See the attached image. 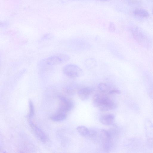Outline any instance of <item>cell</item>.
Listing matches in <instances>:
<instances>
[{
  "label": "cell",
  "instance_id": "obj_1",
  "mask_svg": "<svg viewBox=\"0 0 153 153\" xmlns=\"http://www.w3.org/2000/svg\"><path fill=\"white\" fill-rule=\"evenodd\" d=\"M92 103L95 107L102 111H107L115 109L116 105L114 102L105 95L97 94L92 99Z\"/></svg>",
  "mask_w": 153,
  "mask_h": 153
},
{
  "label": "cell",
  "instance_id": "obj_2",
  "mask_svg": "<svg viewBox=\"0 0 153 153\" xmlns=\"http://www.w3.org/2000/svg\"><path fill=\"white\" fill-rule=\"evenodd\" d=\"M63 71L65 75L71 78H79L83 73L82 69L80 67L73 64L65 66L63 68Z\"/></svg>",
  "mask_w": 153,
  "mask_h": 153
},
{
  "label": "cell",
  "instance_id": "obj_3",
  "mask_svg": "<svg viewBox=\"0 0 153 153\" xmlns=\"http://www.w3.org/2000/svg\"><path fill=\"white\" fill-rule=\"evenodd\" d=\"M70 59V56L67 54H59L47 58L44 61L47 65L52 66L64 64Z\"/></svg>",
  "mask_w": 153,
  "mask_h": 153
},
{
  "label": "cell",
  "instance_id": "obj_4",
  "mask_svg": "<svg viewBox=\"0 0 153 153\" xmlns=\"http://www.w3.org/2000/svg\"><path fill=\"white\" fill-rule=\"evenodd\" d=\"M133 35L135 40L141 45L145 47H148L150 46V39L141 30L136 29L134 30Z\"/></svg>",
  "mask_w": 153,
  "mask_h": 153
},
{
  "label": "cell",
  "instance_id": "obj_5",
  "mask_svg": "<svg viewBox=\"0 0 153 153\" xmlns=\"http://www.w3.org/2000/svg\"><path fill=\"white\" fill-rule=\"evenodd\" d=\"M61 102L58 112L67 114L73 108V104L71 100L63 96L61 97Z\"/></svg>",
  "mask_w": 153,
  "mask_h": 153
},
{
  "label": "cell",
  "instance_id": "obj_6",
  "mask_svg": "<svg viewBox=\"0 0 153 153\" xmlns=\"http://www.w3.org/2000/svg\"><path fill=\"white\" fill-rule=\"evenodd\" d=\"M29 123L30 126L36 137L42 142H47L48 139L45 134L32 121H30Z\"/></svg>",
  "mask_w": 153,
  "mask_h": 153
},
{
  "label": "cell",
  "instance_id": "obj_7",
  "mask_svg": "<svg viewBox=\"0 0 153 153\" xmlns=\"http://www.w3.org/2000/svg\"><path fill=\"white\" fill-rule=\"evenodd\" d=\"M93 91V89L90 87H83L79 90L78 95L82 100H85L89 98Z\"/></svg>",
  "mask_w": 153,
  "mask_h": 153
},
{
  "label": "cell",
  "instance_id": "obj_8",
  "mask_svg": "<svg viewBox=\"0 0 153 153\" xmlns=\"http://www.w3.org/2000/svg\"><path fill=\"white\" fill-rule=\"evenodd\" d=\"M115 116L112 114H109L102 115L100 118V122L102 124L106 125L112 124L114 121Z\"/></svg>",
  "mask_w": 153,
  "mask_h": 153
},
{
  "label": "cell",
  "instance_id": "obj_9",
  "mask_svg": "<svg viewBox=\"0 0 153 153\" xmlns=\"http://www.w3.org/2000/svg\"><path fill=\"white\" fill-rule=\"evenodd\" d=\"M135 16L139 19H146L149 17V14L145 10L138 9H136L134 12Z\"/></svg>",
  "mask_w": 153,
  "mask_h": 153
},
{
  "label": "cell",
  "instance_id": "obj_10",
  "mask_svg": "<svg viewBox=\"0 0 153 153\" xmlns=\"http://www.w3.org/2000/svg\"><path fill=\"white\" fill-rule=\"evenodd\" d=\"M100 134V137L103 142L112 141V134L109 131L105 129H101Z\"/></svg>",
  "mask_w": 153,
  "mask_h": 153
},
{
  "label": "cell",
  "instance_id": "obj_11",
  "mask_svg": "<svg viewBox=\"0 0 153 153\" xmlns=\"http://www.w3.org/2000/svg\"><path fill=\"white\" fill-rule=\"evenodd\" d=\"M67 114L57 112L51 117L53 121L60 122L65 119L67 117Z\"/></svg>",
  "mask_w": 153,
  "mask_h": 153
},
{
  "label": "cell",
  "instance_id": "obj_12",
  "mask_svg": "<svg viewBox=\"0 0 153 153\" xmlns=\"http://www.w3.org/2000/svg\"><path fill=\"white\" fill-rule=\"evenodd\" d=\"M78 132L82 136H88L90 132L89 130L87 127L83 126H79L76 128Z\"/></svg>",
  "mask_w": 153,
  "mask_h": 153
},
{
  "label": "cell",
  "instance_id": "obj_13",
  "mask_svg": "<svg viewBox=\"0 0 153 153\" xmlns=\"http://www.w3.org/2000/svg\"><path fill=\"white\" fill-rule=\"evenodd\" d=\"M85 65L88 69H92L96 66L97 62L95 60L94 58H88L85 61Z\"/></svg>",
  "mask_w": 153,
  "mask_h": 153
},
{
  "label": "cell",
  "instance_id": "obj_14",
  "mask_svg": "<svg viewBox=\"0 0 153 153\" xmlns=\"http://www.w3.org/2000/svg\"><path fill=\"white\" fill-rule=\"evenodd\" d=\"M98 88L99 90L102 93H105L109 90V87L106 84L101 83L98 85Z\"/></svg>",
  "mask_w": 153,
  "mask_h": 153
},
{
  "label": "cell",
  "instance_id": "obj_15",
  "mask_svg": "<svg viewBox=\"0 0 153 153\" xmlns=\"http://www.w3.org/2000/svg\"><path fill=\"white\" fill-rule=\"evenodd\" d=\"M30 112L28 115V118L29 120L32 119L34 115L35 110L34 106L32 102L30 101L29 102Z\"/></svg>",
  "mask_w": 153,
  "mask_h": 153
},
{
  "label": "cell",
  "instance_id": "obj_16",
  "mask_svg": "<svg viewBox=\"0 0 153 153\" xmlns=\"http://www.w3.org/2000/svg\"><path fill=\"white\" fill-rule=\"evenodd\" d=\"M121 93L120 91L118 89H113L112 90L110 91L109 93L110 95L114 94H119Z\"/></svg>",
  "mask_w": 153,
  "mask_h": 153
},
{
  "label": "cell",
  "instance_id": "obj_17",
  "mask_svg": "<svg viewBox=\"0 0 153 153\" xmlns=\"http://www.w3.org/2000/svg\"><path fill=\"white\" fill-rule=\"evenodd\" d=\"M109 30L111 32H113L115 31V28L113 24L111 23L110 24L109 27Z\"/></svg>",
  "mask_w": 153,
  "mask_h": 153
},
{
  "label": "cell",
  "instance_id": "obj_18",
  "mask_svg": "<svg viewBox=\"0 0 153 153\" xmlns=\"http://www.w3.org/2000/svg\"></svg>",
  "mask_w": 153,
  "mask_h": 153
},
{
  "label": "cell",
  "instance_id": "obj_19",
  "mask_svg": "<svg viewBox=\"0 0 153 153\" xmlns=\"http://www.w3.org/2000/svg\"><path fill=\"white\" fill-rule=\"evenodd\" d=\"M105 1H107V0H105Z\"/></svg>",
  "mask_w": 153,
  "mask_h": 153
}]
</instances>
